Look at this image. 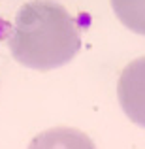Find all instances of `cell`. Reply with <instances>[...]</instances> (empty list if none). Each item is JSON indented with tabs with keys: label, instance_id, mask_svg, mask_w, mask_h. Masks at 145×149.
<instances>
[{
	"label": "cell",
	"instance_id": "cell-2",
	"mask_svg": "<svg viewBox=\"0 0 145 149\" xmlns=\"http://www.w3.org/2000/svg\"><path fill=\"white\" fill-rule=\"evenodd\" d=\"M117 96L128 119L145 128V57L132 61L123 70Z\"/></svg>",
	"mask_w": 145,
	"mask_h": 149
},
{
	"label": "cell",
	"instance_id": "cell-1",
	"mask_svg": "<svg viewBox=\"0 0 145 149\" xmlns=\"http://www.w3.org/2000/svg\"><path fill=\"white\" fill-rule=\"evenodd\" d=\"M17 62L32 70H55L77 55L81 34L60 4L28 2L17 11L8 40Z\"/></svg>",
	"mask_w": 145,
	"mask_h": 149
},
{
	"label": "cell",
	"instance_id": "cell-4",
	"mask_svg": "<svg viewBox=\"0 0 145 149\" xmlns=\"http://www.w3.org/2000/svg\"><path fill=\"white\" fill-rule=\"evenodd\" d=\"M111 8L126 29L145 36V0H111Z\"/></svg>",
	"mask_w": 145,
	"mask_h": 149
},
{
	"label": "cell",
	"instance_id": "cell-3",
	"mask_svg": "<svg viewBox=\"0 0 145 149\" xmlns=\"http://www.w3.org/2000/svg\"><path fill=\"white\" fill-rule=\"evenodd\" d=\"M28 149H96L87 134L76 128H51L30 142Z\"/></svg>",
	"mask_w": 145,
	"mask_h": 149
}]
</instances>
